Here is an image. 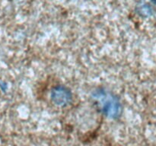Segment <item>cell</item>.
<instances>
[{
  "instance_id": "obj_1",
  "label": "cell",
  "mask_w": 156,
  "mask_h": 146,
  "mask_svg": "<svg viewBox=\"0 0 156 146\" xmlns=\"http://www.w3.org/2000/svg\"><path fill=\"white\" fill-rule=\"evenodd\" d=\"M152 1H153V2H155L156 3V0H152Z\"/></svg>"
}]
</instances>
